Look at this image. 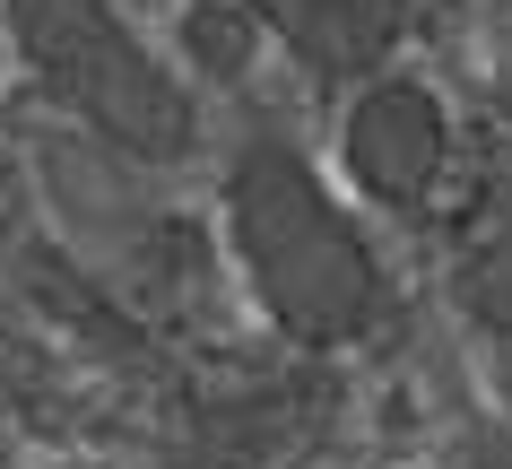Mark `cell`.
I'll return each instance as SVG.
<instances>
[{
	"mask_svg": "<svg viewBox=\"0 0 512 469\" xmlns=\"http://www.w3.org/2000/svg\"><path fill=\"white\" fill-rule=\"evenodd\" d=\"M226 244H235L243 287L261 296L287 339L304 348H339V339L374 331L382 313V261L365 252L356 218L330 200L304 148L278 131H252L226 157Z\"/></svg>",
	"mask_w": 512,
	"mask_h": 469,
	"instance_id": "cell-1",
	"label": "cell"
},
{
	"mask_svg": "<svg viewBox=\"0 0 512 469\" xmlns=\"http://www.w3.org/2000/svg\"><path fill=\"white\" fill-rule=\"evenodd\" d=\"M9 35L35 87L70 113V131L96 139L122 166H174L191 148V87L139 44L113 0H9Z\"/></svg>",
	"mask_w": 512,
	"mask_h": 469,
	"instance_id": "cell-2",
	"label": "cell"
},
{
	"mask_svg": "<svg viewBox=\"0 0 512 469\" xmlns=\"http://www.w3.org/2000/svg\"><path fill=\"white\" fill-rule=\"evenodd\" d=\"M339 157H348L356 192L365 200H391V209H417V200L434 192V174H443V157H452V122H443V105H434V87L417 79H365L348 105V131H339Z\"/></svg>",
	"mask_w": 512,
	"mask_h": 469,
	"instance_id": "cell-3",
	"label": "cell"
},
{
	"mask_svg": "<svg viewBox=\"0 0 512 469\" xmlns=\"http://www.w3.org/2000/svg\"><path fill=\"white\" fill-rule=\"evenodd\" d=\"M313 79H374L408 35V0H243Z\"/></svg>",
	"mask_w": 512,
	"mask_h": 469,
	"instance_id": "cell-4",
	"label": "cell"
},
{
	"mask_svg": "<svg viewBox=\"0 0 512 469\" xmlns=\"http://www.w3.org/2000/svg\"><path fill=\"white\" fill-rule=\"evenodd\" d=\"M460 287H469V313H478L486 331L512 339V226L478 252V261H469V278H460Z\"/></svg>",
	"mask_w": 512,
	"mask_h": 469,
	"instance_id": "cell-5",
	"label": "cell"
}]
</instances>
